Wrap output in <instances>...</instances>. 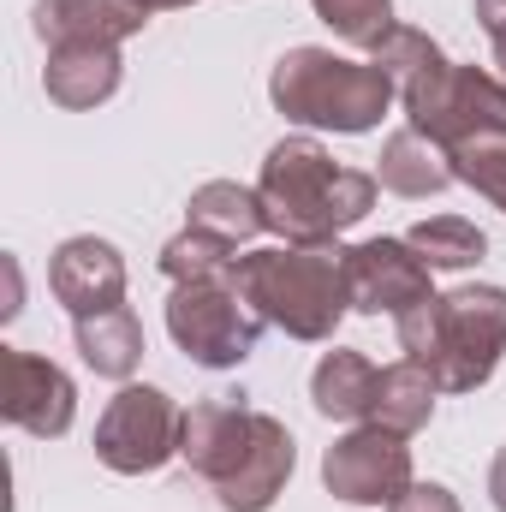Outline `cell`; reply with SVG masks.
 I'll list each match as a JSON object with an SVG mask.
<instances>
[{"mask_svg":"<svg viewBox=\"0 0 506 512\" xmlns=\"http://www.w3.org/2000/svg\"><path fill=\"white\" fill-rule=\"evenodd\" d=\"M441 60H447V54L435 48V36H429V30H411V24H399V30L376 48V66L393 78V90H399V96H405L417 78H429Z\"/></svg>","mask_w":506,"mask_h":512,"instance_id":"obj_23","label":"cell"},{"mask_svg":"<svg viewBox=\"0 0 506 512\" xmlns=\"http://www.w3.org/2000/svg\"><path fill=\"white\" fill-rule=\"evenodd\" d=\"M262 328L268 322L256 316V304L233 280V268L209 274V280H179L167 298V334L197 370H239L256 352Z\"/></svg>","mask_w":506,"mask_h":512,"instance_id":"obj_6","label":"cell"},{"mask_svg":"<svg viewBox=\"0 0 506 512\" xmlns=\"http://www.w3.org/2000/svg\"><path fill=\"white\" fill-rule=\"evenodd\" d=\"M256 417H262V411H251V405L233 399V393L197 399V405L185 411V435H179V459L191 465V477H203L209 489H221V483L245 465V453H251Z\"/></svg>","mask_w":506,"mask_h":512,"instance_id":"obj_11","label":"cell"},{"mask_svg":"<svg viewBox=\"0 0 506 512\" xmlns=\"http://www.w3.org/2000/svg\"><path fill=\"white\" fill-rule=\"evenodd\" d=\"M179 435H185V411L173 405V393L126 382L96 423V459L120 477H149L167 459H179Z\"/></svg>","mask_w":506,"mask_h":512,"instance_id":"obj_7","label":"cell"},{"mask_svg":"<svg viewBox=\"0 0 506 512\" xmlns=\"http://www.w3.org/2000/svg\"><path fill=\"white\" fill-rule=\"evenodd\" d=\"M48 292L72 310V322L126 304V256H120V245H108L96 233L66 239L48 262Z\"/></svg>","mask_w":506,"mask_h":512,"instance_id":"obj_12","label":"cell"},{"mask_svg":"<svg viewBox=\"0 0 506 512\" xmlns=\"http://www.w3.org/2000/svg\"><path fill=\"white\" fill-rule=\"evenodd\" d=\"M489 501L506 512V447L495 453V465H489Z\"/></svg>","mask_w":506,"mask_h":512,"instance_id":"obj_28","label":"cell"},{"mask_svg":"<svg viewBox=\"0 0 506 512\" xmlns=\"http://www.w3.org/2000/svg\"><path fill=\"white\" fill-rule=\"evenodd\" d=\"M185 227H197V233L221 239L227 251H239V245H251L256 233H268V215H262V197H256L251 185H239V179H209V185L191 191Z\"/></svg>","mask_w":506,"mask_h":512,"instance_id":"obj_18","label":"cell"},{"mask_svg":"<svg viewBox=\"0 0 506 512\" xmlns=\"http://www.w3.org/2000/svg\"><path fill=\"white\" fill-rule=\"evenodd\" d=\"M78 358L96 376H108V382H131L137 376V364H143V322L131 316V304L78 316Z\"/></svg>","mask_w":506,"mask_h":512,"instance_id":"obj_19","label":"cell"},{"mask_svg":"<svg viewBox=\"0 0 506 512\" xmlns=\"http://www.w3.org/2000/svg\"><path fill=\"white\" fill-rule=\"evenodd\" d=\"M233 280L245 286L256 316L292 340H334L340 316L352 310L346 256L334 245H268L233 256Z\"/></svg>","mask_w":506,"mask_h":512,"instance_id":"obj_3","label":"cell"},{"mask_svg":"<svg viewBox=\"0 0 506 512\" xmlns=\"http://www.w3.org/2000/svg\"><path fill=\"white\" fill-rule=\"evenodd\" d=\"M411 435H393L381 423H352L328 453H322V483L346 507H393L417 477H411Z\"/></svg>","mask_w":506,"mask_h":512,"instance_id":"obj_8","label":"cell"},{"mask_svg":"<svg viewBox=\"0 0 506 512\" xmlns=\"http://www.w3.org/2000/svg\"><path fill=\"white\" fill-rule=\"evenodd\" d=\"M0 316H18V262L6 256V304H0Z\"/></svg>","mask_w":506,"mask_h":512,"instance_id":"obj_29","label":"cell"},{"mask_svg":"<svg viewBox=\"0 0 506 512\" xmlns=\"http://www.w3.org/2000/svg\"><path fill=\"white\" fill-rule=\"evenodd\" d=\"M0 417L24 435H66L72 417H78V387L72 376L54 364V358H36V352H18V346H0Z\"/></svg>","mask_w":506,"mask_h":512,"instance_id":"obj_9","label":"cell"},{"mask_svg":"<svg viewBox=\"0 0 506 512\" xmlns=\"http://www.w3.org/2000/svg\"><path fill=\"white\" fill-rule=\"evenodd\" d=\"M435 399H441V382L417 358H399V364H387L376 376V411H370V423L393 429V435H417L435 417Z\"/></svg>","mask_w":506,"mask_h":512,"instance_id":"obj_20","label":"cell"},{"mask_svg":"<svg viewBox=\"0 0 506 512\" xmlns=\"http://www.w3.org/2000/svg\"><path fill=\"white\" fill-rule=\"evenodd\" d=\"M405 126H417L423 137H435L447 155L471 149V143H489L506 137V78L489 66H459V60H441L429 78H417L405 96Z\"/></svg>","mask_w":506,"mask_h":512,"instance_id":"obj_5","label":"cell"},{"mask_svg":"<svg viewBox=\"0 0 506 512\" xmlns=\"http://www.w3.org/2000/svg\"><path fill=\"white\" fill-rule=\"evenodd\" d=\"M387 512H465V507H459V495L447 483H411Z\"/></svg>","mask_w":506,"mask_h":512,"instance_id":"obj_26","label":"cell"},{"mask_svg":"<svg viewBox=\"0 0 506 512\" xmlns=\"http://www.w3.org/2000/svg\"><path fill=\"white\" fill-rule=\"evenodd\" d=\"M376 191V173L334 161L328 143L310 131L280 137L262 155V179H256L268 233H280V245H334L346 227H358L376 209Z\"/></svg>","mask_w":506,"mask_h":512,"instance_id":"obj_1","label":"cell"},{"mask_svg":"<svg viewBox=\"0 0 506 512\" xmlns=\"http://www.w3.org/2000/svg\"><path fill=\"white\" fill-rule=\"evenodd\" d=\"M340 256H346V292L358 316H405L411 304L435 298L429 292L435 268L405 239H364V245H346Z\"/></svg>","mask_w":506,"mask_h":512,"instance_id":"obj_10","label":"cell"},{"mask_svg":"<svg viewBox=\"0 0 506 512\" xmlns=\"http://www.w3.org/2000/svg\"><path fill=\"white\" fill-rule=\"evenodd\" d=\"M405 245L423 256L429 268H447V274H459V268L483 262V251H489L483 227H477V221H465V215H429V221H417V227L405 233Z\"/></svg>","mask_w":506,"mask_h":512,"instance_id":"obj_21","label":"cell"},{"mask_svg":"<svg viewBox=\"0 0 506 512\" xmlns=\"http://www.w3.org/2000/svg\"><path fill=\"white\" fill-rule=\"evenodd\" d=\"M453 173H459V185H471L477 197H489L506 215V137H489V143L459 149V155H453Z\"/></svg>","mask_w":506,"mask_h":512,"instance_id":"obj_25","label":"cell"},{"mask_svg":"<svg viewBox=\"0 0 506 512\" xmlns=\"http://www.w3.org/2000/svg\"><path fill=\"white\" fill-rule=\"evenodd\" d=\"M143 12H173V6H191V0H137Z\"/></svg>","mask_w":506,"mask_h":512,"instance_id":"obj_30","label":"cell"},{"mask_svg":"<svg viewBox=\"0 0 506 512\" xmlns=\"http://www.w3.org/2000/svg\"><path fill=\"white\" fill-rule=\"evenodd\" d=\"M405 358H417L441 393L483 387L506 358V286H453L393 316Z\"/></svg>","mask_w":506,"mask_h":512,"instance_id":"obj_2","label":"cell"},{"mask_svg":"<svg viewBox=\"0 0 506 512\" xmlns=\"http://www.w3.org/2000/svg\"><path fill=\"white\" fill-rule=\"evenodd\" d=\"M30 24H36L42 48H78V42L120 48L149 24V12L137 0H36Z\"/></svg>","mask_w":506,"mask_h":512,"instance_id":"obj_13","label":"cell"},{"mask_svg":"<svg viewBox=\"0 0 506 512\" xmlns=\"http://www.w3.org/2000/svg\"><path fill=\"white\" fill-rule=\"evenodd\" d=\"M376 179H381V191H393V197H435V191H447L459 173H453V155H447L435 137H423L417 126H399L381 143Z\"/></svg>","mask_w":506,"mask_h":512,"instance_id":"obj_16","label":"cell"},{"mask_svg":"<svg viewBox=\"0 0 506 512\" xmlns=\"http://www.w3.org/2000/svg\"><path fill=\"white\" fill-rule=\"evenodd\" d=\"M42 90H48V102L72 108V114L102 108V102L120 90V48H96V42H78V48H48Z\"/></svg>","mask_w":506,"mask_h":512,"instance_id":"obj_15","label":"cell"},{"mask_svg":"<svg viewBox=\"0 0 506 512\" xmlns=\"http://www.w3.org/2000/svg\"><path fill=\"white\" fill-rule=\"evenodd\" d=\"M268 102L292 126L358 137V131H376L387 120L399 90L376 60H346L334 48H286L268 72Z\"/></svg>","mask_w":506,"mask_h":512,"instance_id":"obj_4","label":"cell"},{"mask_svg":"<svg viewBox=\"0 0 506 512\" xmlns=\"http://www.w3.org/2000/svg\"><path fill=\"white\" fill-rule=\"evenodd\" d=\"M376 376L381 370L364 352L334 346V352H322V364L310 370V399H316V411H322L328 423H370V411H376Z\"/></svg>","mask_w":506,"mask_h":512,"instance_id":"obj_17","label":"cell"},{"mask_svg":"<svg viewBox=\"0 0 506 512\" xmlns=\"http://www.w3.org/2000/svg\"><path fill=\"white\" fill-rule=\"evenodd\" d=\"M477 24L489 30V42H495V66H501V78H506V0H477Z\"/></svg>","mask_w":506,"mask_h":512,"instance_id":"obj_27","label":"cell"},{"mask_svg":"<svg viewBox=\"0 0 506 512\" xmlns=\"http://www.w3.org/2000/svg\"><path fill=\"white\" fill-rule=\"evenodd\" d=\"M292 465H298V441H292V429H286L280 417L262 411V417H256V441H251V453H245V465L215 489L221 512H268L280 495H286Z\"/></svg>","mask_w":506,"mask_h":512,"instance_id":"obj_14","label":"cell"},{"mask_svg":"<svg viewBox=\"0 0 506 512\" xmlns=\"http://www.w3.org/2000/svg\"><path fill=\"white\" fill-rule=\"evenodd\" d=\"M310 6H316V18H322L346 48H370V54H376L381 42L399 30L393 0H310Z\"/></svg>","mask_w":506,"mask_h":512,"instance_id":"obj_22","label":"cell"},{"mask_svg":"<svg viewBox=\"0 0 506 512\" xmlns=\"http://www.w3.org/2000/svg\"><path fill=\"white\" fill-rule=\"evenodd\" d=\"M233 256L221 239H209V233H197V227H185V233H173L167 245H161V274L179 286V280H209V274H227L233 268Z\"/></svg>","mask_w":506,"mask_h":512,"instance_id":"obj_24","label":"cell"}]
</instances>
